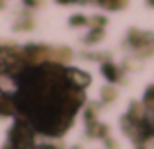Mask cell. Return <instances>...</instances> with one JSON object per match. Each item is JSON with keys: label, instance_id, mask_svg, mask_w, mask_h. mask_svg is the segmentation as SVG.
<instances>
[{"label": "cell", "instance_id": "2", "mask_svg": "<svg viewBox=\"0 0 154 149\" xmlns=\"http://www.w3.org/2000/svg\"><path fill=\"white\" fill-rule=\"evenodd\" d=\"M57 2H63V4H66V2H86V0H57Z\"/></svg>", "mask_w": 154, "mask_h": 149}, {"label": "cell", "instance_id": "1", "mask_svg": "<svg viewBox=\"0 0 154 149\" xmlns=\"http://www.w3.org/2000/svg\"><path fill=\"white\" fill-rule=\"evenodd\" d=\"M70 22H72V24H88V20L82 18V16H76V18H72Z\"/></svg>", "mask_w": 154, "mask_h": 149}, {"label": "cell", "instance_id": "3", "mask_svg": "<svg viewBox=\"0 0 154 149\" xmlns=\"http://www.w3.org/2000/svg\"><path fill=\"white\" fill-rule=\"evenodd\" d=\"M148 2H150V4H154V0H148Z\"/></svg>", "mask_w": 154, "mask_h": 149}]
</instances>
